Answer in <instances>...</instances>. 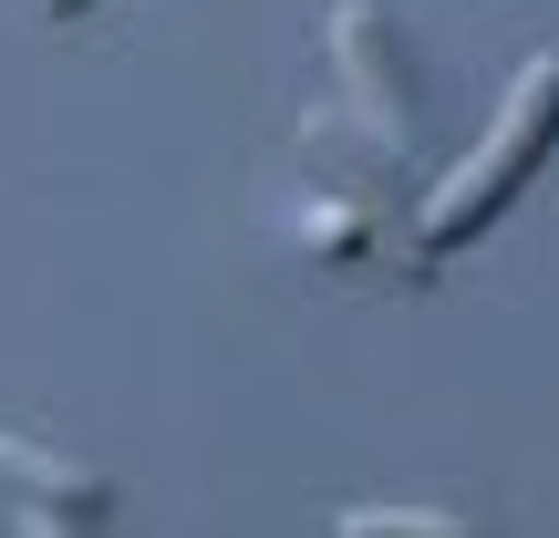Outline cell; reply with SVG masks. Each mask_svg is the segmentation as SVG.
<instances>
[{
  "mask_svg": "<svg viewBox=\"0 0 559 538\" xmlns=\"http://www.w3.org/2000/svg\"><path fill=\"white\" fill-rule=\"evenodd\" d=\"M549 145H559V52H539L519 83H508V104H498V124L477 135V156L445 166V187H425L415 260H456L466 239H487V228L508 218V198L549 166Z\"/></svg>",
  "mask_w": 559,
  "mask_h": 538,
  "instance_id": "cell-1",
  "label": "cell"
},
{
  "mask_svg": "<svg viewBox=\"0 0 559 538\" xmlns=\"http://www.w3.org/2000/svg\"><path fill=\"white\" fill-rule=\"evenodd\" d=\"M332 73H342V94H353V115L373 124L383 145L415 156V62H404L394 21H383L373 0H342L332 11Z\"/></svg>",
  "mask_w": 559,
  "mask_h": 538,
  "instance_id": "cell-2",
  "label": "cell"
},
{
  "mask_svg": "<svg viewBox=\"0 0 559 538\" xmlns=\"http://www.w3.org/2000/svg\"><path fill=\"white\" fill-rule=\"evenodd\" d=\"M0 487H21V507H62V518H83V528L115 507V477L52 456V445H32V435H0Z\"/></svg>",
  "mask_w": 559,
  "mask_h": 538,
  "instance_id": "cell-3",
  "label": "cell"
},
{
  "mask_svg": "<svg viewBox=\"0 0 559 538\" xmlns=\"http://www.w3.org/2000/svg\"><path fill=\"white\" fill-rule=\"evenodd\" d=\"M300 249L332 270H373V218H362L353 198H311L300 207Z\"/></svg>",
  "mask_w": 559,
  "mask_h": 538,
  "instance_id": "cell-4",
  "label": "cell"
},
{
  "mask_svg": "<svg viewBox=\"0 0 559 538\" xmlns=\"http://www.w3.org/2000/svg\"><path fill=\"white\" fill-rule=\"evenodd\" d=\"M332 538H487L477 518H445V507H342Z\"/></svg>",
  "mask_w": 559,
  "mask_h": 538,
  "instance_id": "cell-5",
  "label": "cell"
},
{
  "mask_svg": "<svg viewBox=\"0 0 559 538\" xmlns=\"http://www.w3.org/2000/svg\"><path fill=\"white\" fill-rule=\"evenodd\" d=\"M11 538H94V528H83V518H62V507H21Z\"/></svg>",
  "mask_w": 559,
  "mask_h": 538,
  "instance_id": "cell-6",
  "label": "cell"
},
{
  "mask_svg": "<svg viewBox=\"0 0 559 538\" xmlns=\"http://www.w3.org/2000/svg\"><path fill=\"white\" fill-rule=\"evenodd\" d=\"M41 11H52V21H83V11H94V0H41Z\"/></svg>",
  "mask_w": 559,
  "mask_h": 538,
  "instance_id": "cell-7",
  "label": "cell"
}]
</instances>
